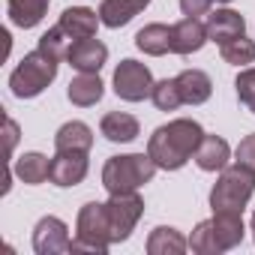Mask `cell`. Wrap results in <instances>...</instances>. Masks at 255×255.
<instances>
[{"label":"cell","mask_w":255,"mask_h":255,"mask_svg":"<svg viewBox=\"0 0 255 255\" xmlns=\"http://www.w3.org/2000/svg\"><path fill=\"white\" fill-rule=\"evenodd\" d=\"M237 36H246V18L234 9H216L207 15V39L216 45H225Z\"/></svg>","instance_id":"11"},{"label":"cell","mask_w":255,"mask_h":255,"mask_svg":"<svg viewBox=\"0 0 255 255\" xmlns=\"http://www.w3.org/2000/svg\"><path fill=\"white\" fill-rule=\"evenodd\" d=\"M150 99H153V105H156L159 111H177V108L183 105V99H180V90H177V81H174V78H162V81H156V84H153Z\"/></svg>","instance_id":"27"},{"label":"cell","mask_w":255,"mask_h":255,"mask_svg":"<svg viewBox=\"0 0 255 255\" xmlns=\"http://www.w3.org/2000/svg\"><path fill=\"white\" fill-rule=\"evenodd\" d=\"M156 162L150 153H126V156H111L102 168V186L108 195L117 192H138V186L150 183L156 174Z\"/></svg>","instance_id":"3"},{"label":"cell","mask_w":255,"mask_h":255,"mask_svg":"<svg viewBox=\"0 0 255 255\" xmlns=\"http://www.w3.org/2000/svg\"><path fill=\"white\" fill-rule=\"evenodd\" d=\"M207 39V24H201L198 18H183L177 24H171V51L174 54H195L198 48H204Z\"/></svg>","instance_id":"12"},{"label":"cell","mask_w":255,"mask_h":255,"mask_svg":"<svg viewBox=\"0 0 255 255\" xmlns=\"http://www.w3.org/2000/svg\"><path fill=\"white\" fill-rule=\"evenodd\" d=\"M201 138H204V129H201V126H198L195 120H189V117H180V120H171V123L159 126V129L150 135L147 153H150V159H153L159 168L177 171V168H183V165L195 156Z\"/></svg>","instance_id":"1"},{"label":"cell","mask_w":255,"mask_h":255,"mask_svg":"<svg viewBox=\"0 0 255 255\" xmlns=\"http://www.w3.org/2000/svg\"><path fill=\"white\" fill-rule=\"evenodd\" d=\"M228 159H231L228 141L219 138V135H207V132H204V138H201V144H198V150H195L198 168H201V171H222V168L228 165Z\"/></svg>","instance_id":"16"},{"label":"cell","mask_w":255,"mask_h":255,"mask_svg":"<svg viewBox=\"0 0 255 255\" xmlns=\"http://www.w3.org/2000/svg\"><path fill=\"white\" fill-rule=\"evenodd\" d=\"M234 156H237V162H240V165H246V168H252V171H255V132H252V135H246V138L237 144Z\"/></svg>","instance_id":"29"},{"label":"cell","mask_w":255,"mask_h":255,"mask_svg":"<svg viewBox=\"0 0 255 255\" xmlns=\"http://www.w3.org/2000/svg\"><path fill=\"white\" fill-rule=\"evenodd\" d=\"M210 6H213V0H180V9H183V15H189V18L204 15Z\"/></svg>","instance_id":"30"},{"label":"cell","mask_w":255,"mask_h":255,"mask_svg":"<svg viewBox=\"0 0 255 255\" xmlns=\"http://www.w3.org/2000/svg\"><path fill=\"white\" fill-rule=\"evenodd\" d=\"M57 24L69 33L72 42H78V39H90V36H96L99 12H93V9H87V6H72V9H63V15H60Z\"/></svg>","instance_id":"14"},{"label":"cell","mask_w":255,"mask_h":255,"mask_svg":"<svg viewBox=\"0 0 255 255\" xmlns=\"http://www.w3.org/2000/svg\"><path fill=\"white\" fill-rule=\"evenodd\" d=\"M33 249L39 255H57V252H72V237L63 219L57 216H42L33 228Z\"/></svg>","instance_id":"9"},{"label":"cell","mask_w":255,"mask_h":255,"mask_svg":"<svg viewBox=\"0 0 255 255\" xmlns=\"http://www.w3.org/2000/svg\"><path fill=\"white\" fill-rule=\"evenodd\" d=\"M153 75L144 63L138 60H120V66L114 69V93L126 102H141L153 93Z\"/></svg>","instance_id":"8"},{"label":"cell","mask_w":255,"mask_h":255,"mask_svg":"<svg viewBox=\"0 0 255 255\" xmlns=\"http://www.w3.org/2000/svg\"><path fill=\"white\" fill-rule=\"evenodd\" d=\"M213 3H231V0H213Z\"/></svg>","instance_id":"33"},{"label":"cell","mask_w":255,"mask_h":255,"mask_svg":"<svg viewBox=\"0 0 255 255\" xmlns=\"http://www.w3.org/2000/svg\"><path fill=\"white\" fill-rule=\"evenodd\" d=\"M105 207H108V222H111V243H123L144 213V198L138 192H117L105 201Z\"/></svg>","instance_id":"7"},{"label":"cell","mask_w":255,"mask_h":255,"mask_svg":"<svg viewBox=\"0 0 255 255\" xmlns=\"http://www.w3.org/2000/svg\"><path fill=\"white\" fill-rule=\"evenodd\" d=\"M15 174H18L21 183L39 186V183H45V180L51 177V159L42 156V153H24V156H18V162H15Z\"/></svg>","instance_id":"23"},{"label":"cell","mask_w":255,"mask_h":255,"mask_svg":"<svg viewBox=\"0 0 255 255\" xmlns=\"http://www.w3.org/2000/svg\"><path fill=\"white\" fill-rule=\"evenodd\" d=\"M57 63L60 60H54V57H48L45 51H30V54H24V60L12 69V75H9V87H12V93L18 96V99H33V96H39L54 78H57Z\"/></svg>","instance_id":"5"},{"label":"cell","mask_w":255,"mask_h":255,"mask_svg":"<svg viewBox=\"0 0 255 255\" xmlns=\"http://www.w3.org/2000/svg\"><path fill=\"white\" fill-rule=\"evenodd\" d=\"M102 93H105V84L99 81L96 72H78V75L69 81V90H66L69 102H72V105H81V108L96 105V102L102 99Z\"/></svg>","instance_id":"18"},{"label":"cell","mask_w":255,"mask_h":255,"mask_svg":"<svg viewBox=\"0 0 255 255\" xmlns=\"http://www.w3.org/2000/svg\"><path fill=\"white\" fill-rule=\"evenodd\" d=\"M54 147L57 150H84L87 153L93 147V129L87 123H81V120H69V123H63L57 129Z\"/></svg>","instance_id":"20"},{"label":"cell","mask_w":255,"mask_h":255,"mask_svg":"<svg viewBox=\"0 0 255 255\" xmlns=\"http://www.w3.org/2000/svg\"><path fill=\"white\" fill-rule=\"evenodd\" d=\"M48 3L51 0H9V18L15 27H36L45 18Z\"/></svg>","instance_id":"24"},{"label":"cell","mask_w":255,"mask_h":255,"mask_svg":"<svg viewBox=\"0 0 255 255\" xmlns=\"http://www.w3.org/2000/svg\"><path fill=\"white\" fill-rule=\"evenodd\" d=\"M39 51H45L48 57H54V60H66L69 57V48H72V39H69V33L60 27V24H54L51 30H45L42 36H39V45H36Z\"/></svg>","instance_id":"25"},{"label":"cell","mask_w":255,"mask_h":255,"mask_svg":"<svg viewBox=\"0 0 255 255\" xmlns=\"http://www.w3.org/2000/svg\"><path fill=\"white\" fill-rule=\"evenodd\" d=\"M174 81H177V90H180L183 105H201V102H207L210 93H213V81H210V75L201 72V69H183Z\"/></svg>","instance_id":"15"},{"label":"cell","mask_w":255,"mask_h":255,"mask_svg":"<svg viewBox=\"0 0 255 255\" xmlns=\"http://www.w3.org/2000/svg\"><path fill=\"white\" fill-rule=\"evenodd\" d=\"M186 249H189V240L171 225H159L147 237V252L150 255H180Z\"/></svg>","instance_id":"21"},{"label":"cell","mask_w":255,"mask_h":255,"mask_svg":"<svg viewBox=\"0 0 255 255\" xmlns=\"http://www.w3.org/2000/svg\"><path fill=\"white\" fill-rule=\"evenodd\" d=\"M243 213H228V210H213L210 219L198 222L192 237H189V249L198 255H219L234 249L243 240Z\"/></svg>","instance_id":"2"},{"label":"cell","mask_w":255,"mask_h":255,"mask_svg":"<svg viewBox=\"0 0 255 255\" xmlns=\"http://www.w3.org/2000/svg\"><path fill=\"white\" fill-rule=\"evenodd\" d=\"M69 66L72 69H78V72H99L102 69V63L108 60V48L99 42V39H78V42H72V48H69Z\"/></svg>","instance_id":"13"},{"label":"cell","mask_w":255,"mask_h":255,"mask_svg":"<svg viewBox=\"0 0 255 255\" xmlns=\"http://www.w3.org/2000/svg\"><path fill=\"white\" fill-rule=\"evenodd\" d=\"M111 246V222H108V207L102 201H90L81 207L78 222H75V240L72 252H108Z\"/></svg>","instance_id":"6"},{"label":"cell","mask_w":255,"mask_h":255,"mask_svg":"<svg viewBox=\"0 0 255 255\" xmlns=\"http://www.w3.org/2000/svg\"><path fill=\"white\" fill-rule=\"evenodd\" d=\"M3 129H6V156H12V150H15V144H18V123H15L12 117H6Z\"/></svg>","instance_id":"31"},{"label":"cell","mask_w":255,"mask_h":255,"mask_svg":"<svg viewBox=\"0 0 255 255\" xmlns=\"http://www.w3.org/2000/svg\"><path fill=\"white\" fill-rule=\"evenodd\" d=\"M234 87H237V99L255 114V66H249V69H243L240 75H237V81H234Z\"/></svg>","instance_id":"28"},{"label":"cell","mask_w":255,"mask_h":255,"mask_svg":"<svg viewBox=\"0 0 255 255\" xmlns=\"http://www.w3.org/2000/svg\"><path fill=\"white\" fill-rule=\"evenodd\" d=\"M255 192V171L234 162L219 171V180L210 189V207L213 210H228V213H243Z\"/></svg>","instance_id":"4"},{"label":"cell","mask_w":255,"mask_h":255,"mask_svg":"<svg viewBox=\"0 0 255 255\" xmlns=\"http://www.w3.org/2000/svg\"><path fill=\"white\" fill-rule=\"evenodd\" d=\"M219 48H222L219 51L222 60L231 63V66H249V63H255V42L246 39V36H237V39H231V42H225Z\"/></svg>","instance_id":"26"},{"label":"cell","mask_w":255,"mask_h":255,"mask_svg":"<svg viewBox=\"0 0 255 255\" xmlns=\"http://www.w3.org/2000/svg\"><path fill=\"white\" fill-rule=\"evenodd\" d=\"M99 129L108 141L114 144H126V141H132L138 138V120L132 114H126V111H108L99 123Z\"/></svg>","instance_id":"19"},{"label":"cell","mask_w":255,"mask_h":255,"mask_svg":"<svg viewBox=\"0 0 255 255\" xmlns=\"http://www.w3.org/2000/svg\"><path fill=\"white\" fill-rule=\"evenodd\" d=\"M150 0H102L99 6V21L105 27H123L129 24Z\"/></svg>","instance_id":"17"},{"label":"cell","mask_w":255,"mask_h":255,"mask_svg":"<svg viewBox=\"0 0 255 255\" xmlns=\"http://www.w3.org/2000/svg\"><path fill=\"white\" fill-rule=\"evenodd\" d=\"M87 177V153L84 150H57L51 159V183L54 186H78Z\"/></svg>","instance_id":"10"},{"label":"cell","mask_w":255,"mask_h":255,"mask_svg":"<svg viewBox=\"0 0 255 255\" xmlns=\"http://www.w3.org/2000/svg\"><path fill=\"white\" fill-rule=\"evenodd\" d=\"M252 237H255V213H252Z\"/></svg>","instance_id":"32"},{"label":"cell","mask_w":255,"mask_h":255,"mask_svg":"<svg viewBox=\"0 0 255 255\" xmlns=\"http://www.w3.org/2000/svg\"><path fill=\"white\" fill-rule=\"evenodd\" d=\"M135 45H138V51H144L150 57H162L165 51H171V27L147 24L135 33Z\"/></svg>","instance_id":"22"}]
</instances>
